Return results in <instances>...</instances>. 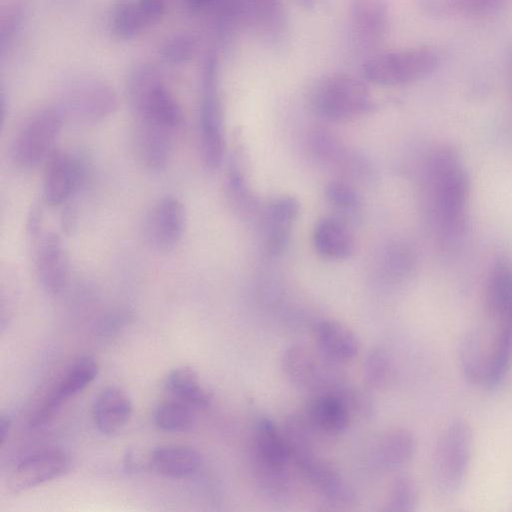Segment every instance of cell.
<instances>
[{
	"mask_svg": "<svg viewBox=\"0 0 512 512\" xmlns=\"http://www.w3.org/2000/svg\"><path fill=\"white\" fill-rule=\"evenodd\" d=\"M313 429L325 435H337L352 420L341 399L333 392L314 394L304 412Z\"/></svg>",
	"mask_w": 512,
	"mask_h": 512,
	"instance_id": "ac0fdd59",
	"label": "cell"
},
{
	"mask_svg": "<svg viewBox=\"0 0 512 512\" xmlns=\"http://www.w3.org/2000/svg\"><path fill=\"white\" fill-rule=\"evenodd\" d=\"M425 183L435 231L446 242L457 241L467 226L470 181L463 159L454 147L443 145L431 153Z\"/></svg>",
	"mask_w": 512,
	"mask_h": 512,
	"instance_id": "6da1fadb",
	"label": "cell"
},
{
	"mask_svg": "<svg viewBox=\"0 0 512 512\" xmlns=\"http://www.w3.org/2000/svg\"><path fill=\"white\" fill-rule=\"evenodd\" d=\"M440 54L431 47H414L370 55L362 66L367 82L399 86L418 82L440 66Z\"/></svg>",
	"mask_w": 512,
	"mask_h": 512,
	"instance_id": "3957f363",
	"label": "cell"
},
{
	"mask_svg": "<svg viewBox=\"0 0 512 512\" xmlns=\"http://www.w3.org/2000/svg\"><path fill=\"white\" fill-rule=\"evenodd\" d=\"M69 467L66 454L60 450L42 451L21 460L9 481L10 489L19 493L64 474Z\"/></svg>",
	"mask_w": 512,
	"mask_h": 512,
	"instance_id": "5bb4252c",
	"label": "cell"
},
{
	"mask_svg": "<svg viewBox=\"0 0 512 512\" xmlns=\"http://www.w3.org/2000/svg\"><path fill=\"white\" fill-rule=\"evenodd\" d=\"M64 122L57 107L34 112L13 140L11 156L14 163L23 169H32L45 163L56 150L54 146Z\"/></svg>",
	"mask_w": 512,
	"mask_h": 512,
	"instance_id": "8992f818",
	"label": "cell"
},
{
	"mask_svg": "<svg viewBox=\"0 0 512 512\" xmlns=\"http://www.w3.org/2000/svg\"><path fill=\"white\" fill-rule=\"evenodd\" d=\"M11 427V421L9 417L1 416L0 419V442L1 445L4 444L6 438L8 437L9 431Z\"/></svg>",
	"mask_w": 512,
	"mask_h": 512,
	"instance_id": "b9f144b4",
	"label": "cell"
},
{
	"mask_svg": "<svg viewBox=\"0 0 512 512\" xmlns=\"http://www.w3.org/2000/svg\"><path fill=\"white\" fill-rule=\"evenodd\" d=\"M154 422L161 430L184 432L193 427L195 416L191 406L175 399L161 403L157 407Z\"/></svg>",
	"mask_w": 512,
	"mask_h": 512,
	"instance_id": "1f68e13d",
	"label": "cell"
},
{
	"mask_svg": "<svg viewBox=\"0 0 512 512\" xmlns=\"http://www.w3.org/2000/svg\"><path fill=\"white\" fill-rule=\"evenodd\" d=\"M418 487L408 475H399L392 481L386 497L384 510L390 512H410L418 504Z\"/></svg>",
	"mask_w": 512,
	"mask_h": 512,
	"instance_id": "836d02e7",
	"label": "cell"
},
{
	"mask_svg": "<svg viewBox=\"0 0 512 512\" xmlns=\"http://www.w3.org/2000/svg\"><path fill=\"white\" fill-rule=\"evenodd\" d=\"M64 401L52 391L35 411L30 420V426L37 428L49 422L58 412Z\"/></svg>",
	"mask_w": 512,
	"mask_h": 512,
	"instance_id": "f35d334b",
	"label": "cell"
},
{
	"mask_svg": "<svg viewBox=\"0 0 512 512\" xmlns=\"http://www.w3.org/2000/svg\"><path fill=\"white\" fill-rule=\"evenodd\" d=\"M83 179V167L73 155L55 150L45 162L43 197L50 206L64 204Z\"/></svg>",
	"mask_w": 512,
	"mask_h": 512,
	"instance_id": "7c38bea8",
	"label": "cell"
},
{
	"mask_svg": "<svg viewBox=\"0 0 512 512\" xmlns=\"http://www.w3.org/2000/svg\"><path fill=\"white\" fill-rule=\"evenodd\" d=\"M201 463L199 453L187 446L168 445L155 449L149 464L157 473L170 478L193 475Z\"/></svg>",
	"mask_w": 512,
	"mask_h": 512,
	"instance_id": "603a6c76",
	"label": "cell"
},
{
	"mask_svg": "<svg viewBox=\"0 0 512 512\" xmlns=\"http://www.w3.org/2000/svg\"><path fill=\"white\" fill-rule=\"evenodd\" d=\"M317 347L330 359L343 363L359 352V341L347 326L334 320H323L315 328Z\"/></svg>",
	"mask_w": 512,
	"mask_h": 512,
	"instance_id": "44dd1931",
	"label": "cell"
},
{
	"mask_svg": "<svg viewBox=\"0 0 512 512\" xmlns=\"http://www.w3.org/2000/svg\"><path fill=\"white\" fill-rule=\"evenodd\" d=\"M282 432L294 462L314 454L313 432L304 413H292L284 421Z\"/></svg>",
	"mask_w": 512,
	"mask_h": 512,
	"instance_id": "f1b7e54d",
	"label": "cell"
},
{
	"mask_svg": "<svg viewBox=\"0 0 512 512\" xmlns=\"http://www.w3.org/2000/svg\"><path fill=\"white\" fill-rule=\"evenodd\" d=\"M131 316L127 312H116L105 316L96 330L100 343L110 342L128 324Z\"/></svg>",
	"mask_w": 512,
	"mask_h": 512,
	"instance_id": "74e56055",
	"label": "cell"
},
{
	"mask_svg": "<svg viewBox=\"0 0 512 512\" xmlns=\"http://www.w3.org/2000/svg\"><path fill=\"white\" fill-rule=\"evenodd\" d=\"M363 375L367 386L375 390H384L393 384L396 366L384 349L374 348L365 358Z\"/></svg>",
	"mask_w": 512,
	"mask_h": 512,
	"instance_id": "4dcf8cb0",
	"label": "cell"
},
{
	"mask_svg": "<svg viewBox=\"0 0 512 512\" xmlns=\"http://www.w3.org/2000/svg\"><path fill=\"white\" fill-rule=\"evenodd\" d=\"M296 3L306 11H314L316 10L323 0H295Z\"/></svg>",
	"mask_w": 512,
	"mask_h": 512,
	"instance_id": "ee69618b",
	"label": "cell"
},
{
	"mask_svg": "<svg viewBox=\"0 0 512 512\" xmlns=\"http://www.w3.org/2000/svg\"><path fill=\"white\" fill-rule=\"evenodd\" d=\"M485 307L496 325L512 327V267L505 261L495 262L490 271Z\"/></svg>",
	"mask_w": 512,
	"mask_h": 512,
	"instance_id": "e0dca14e",
	"label": "cell"
},
{
	"mask_svg": "<svg viewBox=\"0 0 512 512\" xmlns=\"http://www.w3.org/2000/svg\"><path fill=\"white\" fill-rule=\"evenodd\" d=\"M416 450L413 433L402 427L384 433L373 450V460L382 469L393 471L407 465Z\"/></svg>",
	"mask_w": 512,
	"mask_h": 512,
	"instance_id": "d6986e66",
	"label": "cell"
},
{
	"mask_svg": "<svg viewBox=\"0 0 512 512\" xmlns=\"http://www.w3.org/2000/svg\"><path fill=\"white\" fill-rule=\"evenodd\" d=\"M250 456L253 473L287 471L290 451L282 430L271 419L262 417L257 420Z\"/></svg>",
	"mask_w": 512,
	"mask_h": 512,
	"instance_id": "30bf717a",
	"label": "cell"
},
{
	"mask_svg": "<svg viewBox=\"0 0 512 512\" xmlns=\"http://www.w3.org/2000/svg\"><path fill=\"white\" fill-rule=\"evenodd\" d=\"M316 112L329 121H346L372 110L374 103L366 83L348 74L326 76L312 94Z\"/></svg>",
	"mask_w": 512,
	"mask_h": 512,
	"instance_id": "277c9868",
	"label": "cell"
},
{
	"mask_svg": "<svg viewBox=\"0 0 512 512\" xmlns=\"http://www.w3.org/2000/svg\"><path fill=\"white\" fill-rule=\"evenodd\" d=\"M200 149L202 161L209 170L219 167L225 151L223 115L217 88V61L210 57L203 77L200 108Z\"/></svg>",
	"mask_w": 512,
	"mask_h": 512,
	"instance_id": "ba28073f",
	"label": "cell"
},
{
	"mask_svg": "<svg viewBox=\"0 0 512 512\" xmlns=\"http://www.w3.org/2000/svg\"><path fill=\"white\" fill-rule=\"evenodd\" d=\"M186 223L183 203L172 196L159 199L149 212L145 235L149 245L158 252H169L180 242Z\"/></svg>",
	"mask_w": 512,
	"mask_h": 512,
	"instance_id": "9c48e42d",
	"label": "cell"
},
{
	"mask_svg": "<svg viewBox=\"0 0 512 512\" xmlns=\"http://www.w3.org/2000/svg\"><path fill=\"white\" fill-rule=\"evenodd\" d=\"M218 0H186L187 5L195 11H200L214 6Z\"/></svg>",
	"mask_w": 512,
	"mask_h": 512,
	"instance_id": "60d3db41",
	"label": "cell"
},
{
	"mask_svg": "<svg viewBox=\"0 0 512 512\" xmlns=\"http://www.w3.org/2000/svg\"><path fill=\"white\" fill-rule=\"evenodd\" d=\"M326 195L329 202L338 209L351 210L359 204L353 188L343 182H332L328 185Z\"/></svg>",
	"mask_w": 512,
	"mask_h": 512,
	"instance_id": "8d00e7d4",
	"label": "cell"
},
{
	"mask_svg": "<svg viewBox=\"0 0 512 512\" xmlns=\"http://www.w3.org/2000/svg\"><path fill=\"white\" fill-rule=\"evenodd\" d=\"M473 448L469 423L461 418L450 421L442 430L432 455L431 476L435 490L453 496L466 479Z\"/></svg>",
	"mask_w": 512,
	"mask_h": 512,
	"instance_id": "7a4b0ae2",
	"label": "cell"
},
{
	"mask_svg": "<svg viewBox=\"0 0 512 512\" xmlns=\"http://www.w3.org/2000/svg\"><path fill=\"white\" fill-rule=\"evenodd\" d=\"M118 107L115 91L99 80H80L63 92L57 109L64 121L90 126L110 117Z\"/></svg>",
	"mask_w": 512,
	"mask_h": 512,
	"instance_id": "52a82bcc",
	"label": "cell"
},
{
	"mask_svg": "<svg viewBox=\"0 0 512 512\" xmlns=\"http://www.w3.org/2000/svg\"><path fill=\"white\" fill-rule=\"evenodd\" d=\"M131 412L129 397L116 387L102 390L93 406L95 424L103 434H113L120 430L129 420Z\"/></svg>",
	"mask_w": 512,
	"mask_h": 512,
	"instance_id": "ffe728a7",
	"label": "cell"
},
{
	"mask_svg": "<svg viewBox=\"0 0 512 512\" xmlns=\"http://www.w3.org/2000/svg\"><path fill=\"white\" fill-rule=\"evenodd\" d=\"M490 343L479 330L468 332L462 339L459 359L462 374L473 385L484 387L490 352Z\"/></svg>",
	"mask_w": 512,
	"mask_h": 512,
	"instance_id": "d4e9b609",
	"label": "cell"
},
{
	"mask_svg": "<svg viewBox=\"0 0 512 512\" xmlns=\"http://www.w3.org/2000/svg\"><path fill=\"white\" fill-rule=\"evenodd\" d=\"M506 75L510 92L512 94V44L508 48L506 55Z\"/></svg>",
	"mask_w": 512,
	"mask_h": 512,
	"instance_id": "7bdbcfd3",
	"label": "cell"
},
{
	"mask_svg": "<svg viewBox=\"0 0 512 512\" xmlns=\"http://www.w3.org/2000/svg\"><path fill=\"white\" fill-rule=\"evenodd\" d=\"M353 39L364 50L377 48L385 39L389 26L388 0H349Z\"/></svg>",
	"mask_w": 512,
	"mask_h": 512,
	"instance_id": "8fae6325",
	"label": "cell"
},
{
	"mask_svg": "<svg viewBox=\"0 0 512 512\" xmlns=\"http://www.w3.org/2000/svg\"><path fill=\"white\" fill-rule=\"evenodd\" d=\"M35 271L42 288L52 296L60 295L67 286L69 262L60 236L46 233L35 252Z\"/></svg>",
	"mask_w": 512,
	"mask_h": 512,
	"instance_id": "4fadbf2b",
	"label": "cell"
},
{
	"mask_svg": "<svg viewBox=\"0 0 512 512\" xmlns=\"http://www.w3.org/2000/svg\"><path fill=\"white\" fill-rule=\"evenodd\" d=\"M194 41L187 35H176L167 40L162 48L163 57L172 63H181L193 55Z\"/></svg>",
	"mask_w": 512,
	"mask_h": 512,
	"instance_id": "d590c367",
	"label": "cell"
},
{
	"mask_svg": "<svg viewBox=\"0 0 512 512\" xmlns=\"http://www.w3.org/2000/svg\"><path fill=\"white\" fill-rule=\"evenodd\" d=\"M137 2L121 0L113 8L111 25L113 31L122 38H132L147 25Z\"/></svg>",
	"mask_w": 512,
	"mask_h": 512,
	"instance_id": "d6a6232c",
	"label": "cell"
},
{
	"mask_svg": "<svg viewBox=\"0 0 512 512\" xmlns=\"http://www.w3.org/2000/svg\"><path fill=\"white\" fill-rule=\"evenodd\" d=\"M313 243L316 251L332 260L348 258L354 250L353 235L338 218L326 217L315 226Z\"/></svg>",
	"mask_w": 512,
	"mask_h": 512,
	"instance_id": "7402d4cb",
	"label": "cell"
},
{
	"mask_svg": "<svg viewBox=\"0 0 512 512\" xmlns=\"http://www.w3.org/2000/svg\"><path fill=\"white\" fill-rule=\"evenodd\" d=\"M304 478L316 488L325 499L338 506L354 503L355 494L341 474L329 463L309 455L295 462Z\"/></svg>",
	"mask_w": 512,
	"mask_h": 512,
	"instance_id": "9a60e30c",
	"label": "cell"
},
{
	"mask_svg": "<svg viewBox=\"0 0 512 512\" xmlns=\"http://www.w3.org/2000/svg\"><path fill=\"white\" fill-rule=\"evenodd\" d=\"M281 364L293 385L314 394L332 391L346 382L340 363L327 357L318 347L292 344L283 352Z\"/></svg>",
	"mask_w": 512,
	"mask_h": 512,
	"instance_id": "5b68a950",
	"label": "cell"
},
{
	"mask_svg": "<svg viewBox=\"0 0 512 512\" xmlns=\"http://www.w3.org/2000/svg\"><path fill=\"white\" fill-rule=\"evenodd\" d=\"M299 211L298 202L292 197H281L270 205L268 210L270 252H281L287 243L288 231L291 223Z\"/></svg>",
	"mask_w": 512,
	"mask_h": 512,
	"instance_id": "83f0119b",
	"label": "cell"
},
{
	"mask_svg": "<svg viewBox=\"0 0 512 512\" xmlns=\"http://www.w3.org/2000/svg\"><path fill=\"white\" fill-rule=\"evenodd\" d=\"M249 26L272 48L282 47L288 39L289 20L284 0H248Z\"/></svg>",
	"mask_w": 512,
	"mask_h": 512,
	"instance_id": "2e32d148",
	"label": "cell"
},
{
	"mask_svg": "<svg viewBox=\"0 0 512 512\" xmlns=\"http://www.w3.org/2000/svg\"><path fill=\"white\" fill-rule=\"evenodd\" d=\"M98 364L91 356L80 357L53 390L64 402L84 390L97 376Z\"/></svg>",
	"mask_w": 512,
	"mask_h": 512,
	"instance_id": "f546056e",
	"label": "cell"
},
{
	"mask_svg": "<svg viewBox=\"0 0 512 512\" xmlns=\"http://www.w3.org/2000/svg\"><path fill=\"white\" fill-rule=\"evenodd\" d=\"M512 360V327L496 325L491 337L484 388H496L505 377Z\"/></svg>",
	"mask_w": 512,
	"mask_h": 512,
	"instance_id": "484cf974",
	"label": "cell"
},
{
	"mask_svg": "<svg viewBox=\"0 0 512 512\" xmlns=\"http://www.w3.org/2000/svg\"><path fill=\"white\" fill-rule=\"evenodd\" d=\"M509 0H416L417 7L427 16L474 18L491 15Z\"/></svg>",
	"mask_w": 512,
	"mask_h": 512,
	"instance_id": "cb8c5ba5",
	"label": "cell"
},
{
	"mask_svg": "<svg viewBox=\"0 0 512 512\" xmlns=\"http://www.w3.org/2000/svg\"><path fill=\"white\" fill-rule=\"evenodd\" d=\"M332 391L341 399L352 419L367 418L372 414L373 400L361 388L344 382Z\"/></svg>",
	"mask_w": 512,
	"mask_h": 512,
	"instance_id": "e575fe53",
	"label": "cell"
},
{
	"mask_svg": "<svg viewBox=\"0 0 512 512\" xmlns=\"http://www.w3.org/2000/svg\"><path fill=\"white\" fill-rule=\"evenodd\" d=\"M165 385L176 400L191 407L204 408L211 400L210 394L201 386L198 374L189 367L172 370Z\"/></svg>",
	"mask_w": 512,
	"mask_h": 512,
	"instance_id": "4316f807",
	"label": "cell"
},
{
	"mask_svg": "<svg viewBox=\"0 0 512 512\" xmlns=\"http://www.w3.org/2000/svg\"><path fill=\"white\" fill-rule=\"evenodd\" d=\"M167 0H138V6L148 24L156 22L163 15Z\"/></svg>",
	"mask_w": 512,
	"mask_h": 512,
	"instance_id": "ab89813d",
	"label": "cell"
}]
</instances>
